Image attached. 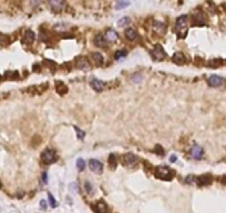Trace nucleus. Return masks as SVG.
<instances>
[{"label":"nucleus","instance_id":"f257e3e1","mask_svg":"<svg viewBox=\"0 0 226 213\" xmlns=\"http://www.w3.org/2000/svg\"><path fill=\"white\" fill-rule=\"evenodd\" d=\"M176 32L180 38H184L186 32H187V16H180L176 19Z\"/></svg>","mask_w":226,"mask_h":213},{"label":"nucleus","instance_id":"f03ea898","mask_svg":"<svg viewBox=\"0 0 226 213\" xmlns=\"http://www.w3.org/2000/svg\"><path fill=\"white\" fill-rule=\"evenodd\" d=\"M155 175L162 180H171L173 177V172L168 167H158L155 171Z\"/></svg>","mask_w":226,"mask_h":213},{"label":"nucleus","instance_id":"7ed1b4c3","mask_svg":"<svg viewBox=\"0 0 226 213\" xmlns=\"http://www.w3.org/2000/svg\"><path fill=\"white\" fill-rule=\"evenodd\" d=\"M41 160L44 164H51L56 161V152L52 149H46L41 154Z\"/></svg>","mask_w":226,"mask_h":213},{"label":"nucleus","instance_id":"20e7f679","mask_svg":"<svg viewBox=\"0 0 226 213\" xmlns=\"http://www.w3.org/2000/svg\"><path fill=\"white\" fill-rule=\"evenodd\" d=\"M151 54H152V57L154 58L155 60H158V61H161V60H163L165 58V51H164V49H163V47L161 46V44H155V47L152 49V51H151Z\"/></svg>","mask_w":226,"mask_h":213},{"label":"nucleus","instance_id":"39448f33","mask_svg":"<svg viewBox=\"0 0 226 213\" xmlns=\"http://www.w3.org/2000/svg\"><path fill=\"white\" fill-rule=\"evenodd\" d=\"M89 168L92 172H95V173H101L102 172V169H103V165L100 161L95 160V159H91L89 161Z\"/></svg>","mask_w":226,"mask_h":213},{"label":"nucleus","instance_id":"423d86ee","mask_svg":"<svg viewBox=\"0 0 226 213\" xmlns=\"http://www.w3.org/2000/svg\"><path fill=\"white\" fill-rule=\"evenodd\" d=\"M123 162L127 167H134L135 163L137 162V158L133 153H126L123 155Z\"/></svg>","mask_w":226,"mask_h":213},{"label":"nucleus","instance_id":"0eeeda50","mask_svg":"<svg viewBox=\"0 0 226 213\" xmlns=\"http://www.w3.org/2000/svg\"><path fill=\"white\" fill-rule=\"evenodd\" d=\"M207 83H209L211 87H221V85L224 83V80H223V78H221L219 76L213 75V76H211V77L209 78Z\"/></svg>","mask_w":226,"mask_h":213},{"label":"nucleus","instance_id":"6e6552de","mask_svg":"<svg viewBox=\"0 0 226 213\" xmlns=\"http://www.w3.org/2000/svg\"><path fill=\"white\" fill-rule=\"evenodd\" d=\"M205 24V19H204V16L202 15L201 12H195L193 15V19H192V25L194 26H202Z\"/></svg>","mask_w":226,"mask_h":213},{"label":"nucleus","instance_id":"1a4fd4ad","mask_svg":"<svg viewBox=\"0 0 226 213\" xmlns=\"http://www.w3.org/2000/svg\"><path fill=\"white\" fill-rule=\"evenodd\" d=\"M153 29H154V31L156 34H161V36H163V34H165V30H166L165 25L163 22H161V21H154L153 22Z\"/></svg>","mask_w":226,"mask_h":213},{"label":"nucleus","instance_id":"9d476101","mask_svg":"<svg viewBox=\"0 0 226 213\" xmlns=\"http://www.w3.org/2000/svg\"><path fill=\"white\" fill-rule=\"evenodd\" d=\"M211 182H212V177H211V175H209V174H204V175H201L200 178H197V179H196V183H197L200 187L209 185Z\"/></svg>","mask_w":226,"mask_h":213},{"label":"nucleus","instance_id":"9b49d317","mask_svg":"<svg viewBox=\"0 0 226 213\" xmlns=\"http://www.w3.org/2000/svg\"><path fill=\"white\" fill-rule=\"evenodd\" d=\"M191 155H192V158L196 159V160L201 159L202 155H203V149L200 145H194L191 149Z\"/></svg>","mask_w":226,"mask_h":213},{"label":"nucleus","instance_id":"f8f14e48","mask_svg":"<svg viewBox=\"0 0 226 213\" xmlns=\"http://www.w3.org/2000/svg\"><path fill=\"white\" fill-rule=\"evenodd\" d=\"M90 85H91V88L94 89L95 91H98V92H100L103 90V88H104V83L99 80V79H93L92 81L90 82Z\"/></svg>","mask_w":226,"mask_h":213},{"label":"nucleus","instance_id":"ddd939ff","mask_svg":"<svg viewBox=\"0 0 226 213\" xmlns=\"http://www.w3.org/2000/svg\"><path fill=\"white\" fill-rule=\"evenodd\" d=\"M172 60H173V62H175L176 65H183L186 61L184 54L182 52H175L173 54V57H172Z\"/></svg>","mask_w":226,"mask_h":213},{"label":"nucleus","instance_id":"4468645a","mask_svg":"<svg viewBox=\"0 0 226 213\" xmlns=\"http://www.w3.org/2000/svg\"><path fill=\"white\" fill-rule=\"evenodd\" d=\"M34 38H36V34L32 30H27L25 34V37H23V42L27 43V44H30L34 41Z\"/></svg>","mask_w":226,"mask_h":213},{"label":"nucleus","instance_id":"2eb2a0df","mask_svg":"<svg viewBox=\"0 0 226 213\" xmlns=\"http://www.w3.org/2000/svg\"><path fill=\"white\" fill-rule=\"evenodd\" d=\"M76 67H78L79 69H81V70H87V69L90 68L88 60L85 59L84 57H80V58L78 59V62H76Z\"/></svg>","mask_w":226,"mask_h":213},{"label":"nucleus","instance_id":"dca6fc26","mask_svg":"<svg viewBox=\"0 0 226 213\" xmlns=\"http://www.w3.org/2000/svg\"><path fill=\"white\" fill-rule=\"evenodd\" d=\"M94 43L98 46V47H101V48H104L105 46H107V39L102 36V34H98V36H95V38H94Z\"/></svg>","mask_w":226,"mask_h":213},{"label":"nucleus","instance_id":"f3484780","mask_svg":"<svg viewBox=\"0 0 226 213\" xmlns=\"http://www.w3.org/2000/svg\"><path fill=\"white\" fill-rule=\"evenodd\" d=\"M125 37L127 40L133 41V40H135L137 38V34H136V31L134 30L133 28H127L125 30Z\"/></svg>","mask_w":226,"mask_h":213},{"label":"nucleus","instance_id":"a211bd4d","mask_svg":"<svg viewBox=\"0 0 226 213\" xmlns=\"http://www.w3.org/2000/svg\"><path fill=\"white\" fill-rule=\"evenodd\" d=\"M95 211L97 213H107L108 212V206L105 204V202L103 201H99L95 204Z\"/></svg>","mask_w":226,"mask_h":213},{"label":"nucleus","instance_id":"6ab92c4d","mask_svg":"<svg viewBox=\"0 0 226 213\" xmlns=\"http://www.w3.org/2000/svg\"><path fill=\"white\" fill-rule=\"evenodd\" d=\"M105 39H108L109 41H115L117 39V34L115 32V30L108 29L107 30V34H105Z\"/></svg>","mask_w":226,"mask_h":213},{"label":"nucleus","instance_id":"aec40b11","mask_svg":"<svg viewBox=\"0 0 226 213\" xmlns=\"http://www.w3.org/2000/svg\"><path fill=\"white\" fill-rule=\"evenodd\" d=\"M49 5H50V7L52 8V10H54V11H60L62 9V7H63V2L62 1H56V0L50 1Z\"/></svg>","mask_w":226,"mask_h":213},{"label":"nucleus","instance_id":"412c9836","mask_svg":"<svg viewBox=\"0 0 226 213\" xmlns=\"http://www.w3.org/2000/svg\"><path fill=\"white\" fill-rule=\"evenodd\" d=\"M56 88H57L58 93H60V94H64L68 91L67 87L64 85L63 82H59V81H57V82H56Z\"/></svg>","mask_w":226,"mask_h":213},{"label":"nucleus","instance_id":"4be33fe9","mask_svg":"<svg viewBox=\"0 0 226 213\" xmlns=\"http://www.w3.org/2000/svg\"><path fill=\"white\" fill-rule=\"evenodd\" d=\"M92 58H93V60L95 61V63H97L98 66L102 65V62H103V57H102V54H101V53H99V52H93Z\"/></svg>","mask_w":226,"mask_h":213},{"label":"nucleus","instance_id":"5701e85b","mask_svg":"<svg viewBox=\"0 0 226 213\" xmlns=\"http://www.w3.org/2000/svg\"><path fill=\"white\" fill-rule=\"evenodd\" d=\"M130 22H131V19L129 17H124L122 18V19H120L119 21H117V26L119 27H125L127 25H130Z\"/></svg>","mask_w":226,"mask_h":213},{"label":"nucleus","instance_id":"b1692460","mask_svg":"<svg viewBox=\"0 0 226 213\" xmlns=\"http://www.w3.org/2000/svg\"><path fill=\"white\" fill-rule=\"evenodd\" d=\"M117 157H115L114 154H110V157H109V165H110V168L114 169V168L117 167Z\"/></svg>","mask_w":226,"mask_h":213},{"label":"nucleus","instance_id":"393cba45","mask_svg":"<svg viewBox=\"0 0 226 213\" xmlns=\"http://www.w3.org/2000/svg\"><path fill=\"white\" fill-rule=\"evenodd\" d=\"M76 167H78V169L80 171H83L84 170V167H85V162H84L83 159H78V161H76Z\"/></svg>","mask_w":226,"mask_h":213},{"label":"nucleus","instance_id":"a878e982","mask_svg":"<svg viewBox=\"0 0 226 213\" xmlns=\"http://www.w3.org/2000/svg\"><path fill=\"white\" fill-rule=\"evenodd\" d=\"M126 56V51L125 50H119V51L115 52V54H114V58L115 59H120L121 57H125Z\"/></svg>","mask_w":226,"mask_h":213},{"label":"nucleus","instance_id":"bb28decb","mask_svg":"<svg viewBox=\"0 0 226 213\" xmlns=\"http://www.w3.org/2000/svg\"><path fill=\"white\" fill-rule=\"evenodd\" d=\"M48 198H49V202H50L51 206H52V208H56V206H57L58 204H57V201L54 200L53 196H52L51 193H49V194H48Z\"/></svg>","mask_w":226,"mask_h":213},{"label":"nucleus","instance_id":"cd10ccee","mask_svg":"<svg viewBox=\"0 0 226 213\" xmlns=\"http://www.w3.org/2000/svg\"><path fill=\"white\" fill-rule=\"evenodd\" d=\"M129 5H130V2H127V1H120V2L117 3V9L119 10V9L121 8H124V7L129 6Z\"/></svg>","mask_w":226,"mask_h":213},{"label":"nucleus","instance_id":"c85d7f7f","mask_svg":"<svg viewBox=\"0 0 226 213\" xmlns=\"http://www.w3.org/2000/svg\"><path fill=\"white\" fill-rule=\"evenodd\" d=\"M75 131H76V134H78V138L79 139H83L84 136H85V133H84V131H82V130H80V129L78 128V127H74Z\"/></svg>","mask_w":226,"mask_h":213},{"label":"nucleus","instance_id":"c756f323","mask_svg":"<svg viewBox=\"0 0 226 213\" xmlns=\"http://www.w3.org/2000/svg\"><path fill=\"white\" fill-rule=\"evenodd\" d=\"M185 182L188 183V184H193L194 182H196V179H195V177H193V175H188V177L185 179Z\"/></svg>","mask_w":226,"mask_h":213},{"label":"nucleus","instance_id":"7c9ffc66","mask_svg":"<svg viewBox=\"0 0 226 213\" xmlns=\"http://www.w3.org/2000/svg\"><path fill=\"white\" fill-rule=\"evenodd\" d=\"M84 185H85V190H87L88 193H91V192H92V185H91V183H90L89 181H87V182L84 183Z\"/></svg>","mask_w":226,"mask_h":213},{"label":"nucleus","instance_id":"2f4dec72","mask_svg":"<svg viewBox=\"0 0 226 213\" xmlns=\"http://www.w3.org/2000/svg\"><path fill=\"white\" fill-rule=\"evenodd\" d=\"M70 189L73 190L74 192H78V191H79V189L76 187V184H75V183H71V184H70Z\"/></svg>","mask_w":226,"mask_h":213},{"label":"nucleus","instance_id":"473e14b6","mask_svg":"<svg viewBox=\"0 0 226 213\" xmlns=\"http://www.w3.org/2000/svg\"><path fill=\"white\" fill-rule=\"evenodd\" d=\"M47 203H46V201H44V200H42V201H40V208H41V209H43V210H46V209H47Z\"/></svg>","mask_w":226,"mask_h":213},{"label":"nucleus","instance_id":"72a5a7b5","mask_svg":"<svg viewBox=\"0 0 226 213\" xmlns=\"http://www.w3.org/2000/svg\"><path fill=\"white\" fill-rule=\"evenodd\" d=\"M133 79H135V80H134L135 82H139V81H141V76H140V75H134Z\"/></svg>","mask_w":226,"mask_h":213},{"label":"nucleus","instance_id":"f704fd0d","mask_svg":"<svg viewBox=\"0 0 226 213\" xmlns=\"http://www.w3.org/2000/svg\"><path fill=\"white\" fill-rule=\"evenodd\" d=\"M42 181H43V183H47V172L42 173Z\"/></svg>","mask_w":226,"mask_h":213},{"label":"nucleus","instance_id":"c9c22d12","mask_svg":"<svg viewBox=\"0 0 226 213\" xmlns=\"http://www.w3.org/2000/svg\"><path fill=\"white\" fill-rule=\"evenodd\" d=\"M176 159H177V158H176V155H174V154H173V155H171V158H170V161H171V162H175Z\"/></svg>","mask_w":226,"mask_h":213},{"label":"nucleus","instance_id":"e433bc0d","mask_svg":"<svg viewBox=\"0 0 226 213\" xmlns=\"http://www.w3.org/2000/svg\"><path fill=\"white\" fill-rule=\"evenodd\" d=\"M0 187H1V183H0Z\"/></svg>","mask_w":226,"mask_h":213}]
</instances>
